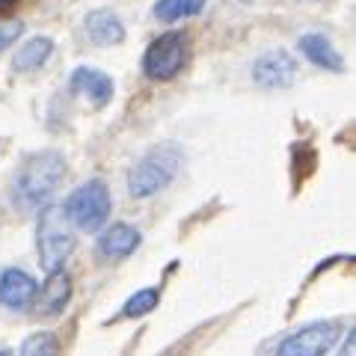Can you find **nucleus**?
<instances>
[{
	"label": "nucleus",
	"instance_id": "18",
	"mask_svg": "<svg viewBox=\"0 0 356 356\" xmlns=\"http://www.w3.org/2000/svg\"><path fill=\"white\" fill-rule=\"evenodd\" d=\"M24 33V24L21 21H0V54H3L9 44H15Z\"/></svg>",
	"mask_w": 356,
	"mask_h": 356
},
{
	"label": "nucleus",
	"instance_id": "20",
	"mask_svg": "<svg viewBox=\"0 0 356 356\" xmlns=\"http://www.w3.org/2000/svg\"><path fill=\"white\" fill-rule=\"evenodd\" d=\"M0 356H13V353H9V350H0Z\"/></svg>",
	"mask_w": 356,
	"mask_h": 356
},
{
	"label": "nucleus",
	"instance_id": "3",
	"mask_svg": "<svg viewBox=\"0 0 356 356\" xmlns=\"http://www.w3.org/2000/svg\"><path fill=\"white\" fill-rule=\"evenodd\" d=\"M74 247H77V238L63 205H44L39 214V229H36V250H39V264L44 267V273L63 270L65 259L74 252Z\"/></svg>",
	"mask_w": 356,
	"mask_h": 356
},
{
	"label": "nucleus",
	"instance_id": "9",
	"mask_svg": "<svg viewBox=\"0 0 356 356\" xmlns=\"http://www.w3.org/2000/svg\"><path fill=\"white\" fill-rule=\"evenodd\" d=\"M69 86H72V92L86 95L95 107H104L110 98H113V89H116L113 77H110L107 72H102V69H92V65H81V69H74Z\"/></svg>",
	"mask_w": 356,
	"mask_h": 356
},
{
	"label": "nucleus",
	"instance_id": "16",
	"mask_svg": "<svg viewBox=\"0 0 356 356\" xmlns=\"http://www.w3.org/2000/svg\"><path fill=\"white\" fill-rule=\"evenodd\" d=\"M18 356H60V339L48 330L30 332V336L21 341Z\"/></svg>",
	"mask_w": 356,
	"mask_h": 356
},
{
	"label": "nucleus",
	"instance_id": "14",
	"mask_svg": "<svg viewBox=\"0 0 356 356\" xmlns=\"http://www.w3.org/2000/svg\"><path fill=\"white\" fill-rule=\"evenodd\" d=\"M51 54H54V39H51V36H33V39H27V42L15 51L13 69L21 72V74L36 72V69H42V65L51 60Z\"/></svg>",
	"mask_w": 356,
	"mask_h": 356
},
{
	"label": "nucleus",
	"instance_id": "7",
	"mask_svg": "<svg viewBox=\"0 0 356 356\" xmlns=\"http://www.w3.org/2000/svg\"><path fill=\"white\" fill-rule=\"evenodd\" d=\"M252 81L261 89H285L297 81V60L285 48L264 51L252 63Z\"/></svg>",
	"mask_w": 356,
	"mask_h": 356
},
{
	"label": "nucleus",
	"instance_id": "13",
	"mask_svg": "<svg viewBox=\"0 0 356 356\" xmlns=\"http://www.w3.org/2000/svg\"><path fill=\"white\" fill-rule=\"evenodd\" d=\"M36 297H39L42 312H48V315H60V312L69 306V300H72V276L65 273V267L63 270L48 273V280H44L42 291H36Z\"/></svg>",
	"mask_w": 356,
	"mask_h": 356
},
{
	"label": "nucleus",
	"instance_id": "1",
	"mask_svg": "<svg viewBox=\"0 0 356 356\" xmlns=\"http://www.w3.org/2000/svg\"><path fill=\"white\" fill-rule=\"evenodd\" d=\"M63 175H65V158L57 149L33 152L13 175V187H9V191H13L15 208L39 211L60 187Z\"/></svg>",
	"mask_w": 356,
	"mask_h": 356
},
{
	"label": "nucleus",
	"instance_id": "4",
	"mask_svg": "<svg viewBox=\"0 0 356 356\" xmlns=\"http://www.w3.org/2000/svg\"><path fill=\"white\" fill-rule=\"evenodd\" d=\"M63 211L77 232L104 229L107 220H110V211H113V196H110L107 181H102V178H89L86 184H81L77 191L69 193Z\"/></svg>",
	"mask_w": 356,
	"mask_h": 356
},
{
	"label": "nucleus",
	"instance_id": "2",
	"mask_svg": "<svg viewBox=\"0 0 356 356\" xmlns=\"http://www.w3.org/2000/svg\"><path fill=\"white\" fill-rule=\"evenodd\" d=\"M181 163H184V152L175 143H161V146L149 149L128 170V193L134 199H149L154 193H161L163 187L172 184Z\"/></svg>",
	"mask_w": 356,
	"mask_h": 356
},
{
	"label": "nucleus",
	"instance_id": "10",
	"mask_svg": "<svg viewBox=\"0 0 356 356\" xmlns=\"http://www.w3.org/2000/svg\"><path fill=\"white\" fill-rule=\"evenodd\" d=\"M83 27H86L89 42L98 44V48H113V44L125 42V24H122V18L116 13H110V9H95V13H89Z\"/></svg>",
	"mask_w": 356,
	"mask_h": 356
},
{
	"label": "nucleus",
	"instance_id": "17",
	"mask_svg": "<svg viewBox=\"0 0 356 356\" xmlns=\"http://www.w3.org/2000/svg\"><path fill=\"white\" fill-rule=\"evenodd\" d=\"M161 303V288H140L137 294H131L122 306V318H143Z\"/></svg>",
	"mask_w": 356,
	"mask_h": 356
},
{
	"label": "nucleus",
	"instance_id": "19",
	"mask_svg": "<svg viewBox=\"0 0 356 356\" xmlns=\"http://www.w3.org/2000/svg\"><path fill=\"white\" fill-rule=\"evenodd\" d=\"M339 356H356V332H353V330H350V336L344 339V344H341Z\"/></svg>",
	"mask_w": 356,
	"mask_h": 356
},
{
	"label": "nucleus",
	"instance_id": "5",
	"mask_svg": "<svg viewBox=\"0 0 356 356\" xmlns=\"http://www.w3.org/2000/svg\"><path fill=\"white\" fill-rule=\"evenodd\" d=\"M187 48H191V39H187L181 30L163 33V36H158L146 48L143 72H146V77H152V81H172V77L184 69Z\"/></svg>",
	"mask_w": 356,
	"mask_h": 356
},
{
	"label": "nucleus",
	"instance_id": "15",
	"mask_svg": "<svg viewBox=\"0 0 356 356\" xmlns=\"http://www.w3.org/2000/svg\"><path fill=\"white\" fill-rule=\"evenodd\" d=\"M202 9H205V0H158L152 13L158 21H163V24H172V21L199 15Z\"/></svg>",
	"mask_w": 356,
	"mask_h": 356
},
{
	"label": "nucleus",
	"instance_id": "11",
	"mask_svg": "<svg viewBox=\"0 0 356 356\" xmlns=\"http://www.w3.org/2000/svg\"><path fill=\"white\" fill-rule=\"evenodd\" d=\"M143 235L128 222H113V226H107L102 232V238H98V252L104 255L110 261H119V259H128V255L140 247Z\"/></svg>",
	"mask_w": 356,
	"mask_h": 356
},
{
	"label": "nucleus",
	"instance_id": "6",
	"mask_svg": "<svg viewBox=\"0 0 356 356\" xmlns=\"http://www.w3.org/2000/svg\"><path fill=\"white\" fill-rule=\"evenodd\" d=\"M339 336L341 327L336 321H315V324H306L294 330L291 336H285L276 348V356H327Z\"/></svg>",
	"mask_w": 356,
	"mask_h": 356
},
{
	"label": "nucleus",
	"instance_id": "12",
	"mask_svg": "<svg viewBox=\"0 0 356 356\" xmlns=\"http://www.w3.org/2000/svg\"><path fill=\"white\" fill-rule=\"evenodd\" d=\"M300 54L312 63L318 65V69H327V72H344V60L341 54L332 48V42L327 36H321V33H306V36H300L297 42Z\"/></svg>",
	"mask_w": 356,
	"mask_h": 356
},
{
	"label": "nucleus",
	"instance_id": "8",
	"mask_svg": "<svg viewBox=\"0 0 356 356\" xmlns=\"http://www.w3.org/2000/svg\"><path fill=\"white\" fill-rule=\"evenodd\" d=\"M39 285L36 280L21 270V267H6L0 273V303L9 306V309H27L33 300H36Z\"/></svg>",
	"mask_w": 356,
	"mask_h": 356
}]
</instances>
